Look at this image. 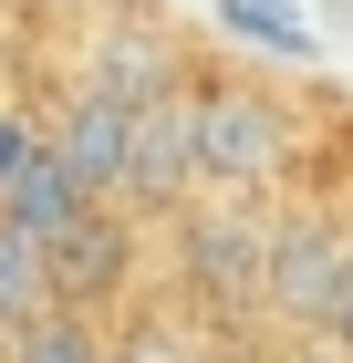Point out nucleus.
Here are the masks:
<instances>
[{"label": "nucleus", "mask_w": 353, "mask_h": 363, "mask_svg": "<svg viewBox=\"0 0 353 363\" xmlns=\"http://www.w3.org/2000/svg\"><path fill=\"white\" fill-rule=\"evenodd\" d=\"M83 84H104V94H125V104H146V94L188 84V42L156 31V11H114V21L83 42Z\"/></svg>", "instance_id": "8"}, {"label": "nucleus", "mask_w": 353, "mask_h": 363, "mask_svg": "<svg viewBox=\"0 0 353 363\" xmlns=\"http://www.w3.org/2000/svg\"><path fill=\"white\" fill-rule=\"evenodd\" d=\"M260 270H271V197H208L156 218V280L188 291L208 322H260Z\"/></svg>", "instance_id": "2"}, {"label": "nucleus", "mask_w": 353, "mask_h": 363, "mask_svg": "<svg viewBox=\"0 0 353 363\" xmlns=\"http://www.w3.org/2000/svg\"><path fill=\"white\" fill-rule=\"evenodd\" d=\"M42 259H53V301L114 311L125 291H146V280H156V228H146L136 208H114V197H83L73 218L42 239Z\"/></svg>", "instance_id": "4"}, {"label": "nucleus", "mask_w": 353, "mask_h": 363, "mask_svg": "<svg viewBox=\"0 0 353 363\" xmlns=\"http://www.w3.org/2000/svg\"><path fill=\"white\" fill-rule=\"evenodd\" d=\"M0 363H104V311L42 301L31 322H11V333H0Z\"/></svg>", "instance_id": "9"}, {"label": "nucleus", "mask_w": 353, "mask_h": 363, "mask_svg": "<svg viewBox=\"0 0 353 363\" xmlns=\"http://www.w3.org/2000/svg\"><path fill=\"white\" fill-rule=\"evenodd\" d=\"M208 342H218V322L166 280H146L104 311V363H208Z\"/></svg>", "instance_id": "7"}, {"label": "nucleus", "mask_w": 353, "mask_h": 363, "mask_svg": "<svg viewBox=\"0 0 353 363\" xmlns=\"http://www.w3.org/2000/svg\"><path fill=\"white\" fill-rule=\"evenodd\" d=\"M73 208H83V187H73V167L53 156V135H42V156H31V167L0 187V218H11V228H31V239H53Z\"/></svg>", "instance_id": "10"}, {"label": "nucleus", "mask_w": 353, "mask_h": 363, "mask_svg": "<svg viewBox=\"0 0 353 363\" xmlns=\"http://www.w3.org/2000/svg\"><path fill=\"white\" fill-rule=\"evenodd\" d=\"M353 259V197L332 187H291L271 197V270H260V322L271 333H322L332 291Z\"/></svg>", "instance_id": "3"}, {"label": "nucleus", "mask_w": 353, "mask_h": 363, "mask_svg": "<svg viewBox=\"0 0 353 363\" xmlns=\"http://www.w3.org/2000/svg\"><path fill=\"white\" fill-rule=\"evenodd\" d=\"M322 333H332V342L353 353V259H343V291H332V322H322Z\"/></svg>", "instance_id": "14"}, {"label": "nucleus", "mask_w": 353, "mask_h": 363, "mask_svg": "<svg viewBox=\"0 0 353 363\" xmlns=\"http://www.w3.org/2000/svg\"><path fill=\"white\" fill-rule=\"evenodd\" d=\"M188 145H197V187L208 197H291L301 187V104L260 73H197L188 62Z\"/></svg>", "instance_id": "1"}, {"label": "nucleus", "mask_w": 353, "mask_h": 363, "mask_svg": "<svg viewBox=\"0 0 353 363\" xmlns=\"http://www.w3.org/2000/svg\"><path fill=\"white\" fill-rule=\"evenodd\" d=\"M42 301H53V259H42V239H31V228L0 218V333H11V322H31Z\"/></svg>", "instance_id": "11"}, {"label": "nucleus", "mask_w": 353, "mask_h": 363, "mask_svg": "<svg viewBox=\"0 0 353 363\" xmlns=\"http://www.w3.org/2000/svg\"><path fill=\"white\" fill-rule=\"evenodd\" d=\"M281 363H353L332 333H281Z\"/></svg>", "instance_id": "13"}, {"label": "nucleus", "mask_w": 353, "mask_h": 363, "mask_svg": "<svg viewBox=\"0 0 353 363\" xmlns=\"http://www.w3.org/2000/svg\"><path fill=\"white\" fill-rule=\"evenodd\" d=\"M42 135H53V156L73 167L83 197H114V187H125V135H136V104L73 73V84H63V104L42 114Z\"/></svg>", "instance_id": "6"}, {"label": "nucleus", "mask_w": 353, "mask_h": 363, "mask_svg": "<svg viewBox=\"0 0 353 363\" xmlns=\"http://www.w3.org/2000/svg\"><path fill=\"white\" fill-rule=\"evenodd\" d=\"M197 197V145H188V84H166L136 104V135H125V187H114V208H136L146 228L177 218Z\"/></svg>", "instance_id": "5"}, {"label": "nucleus", "mask_w": 353, "mask_h": 363, "mask_svg": "<svg viewBox=\"0 0 353 363\" xmlns=\"http://www.w3.org/2000/svg\"><path fill=\"white\" fill-rule=\"evenodd\" d=\"M42 156V114H21V104H0V187Z\"/></svg>", "instance_id": "12"}]
</instances>
